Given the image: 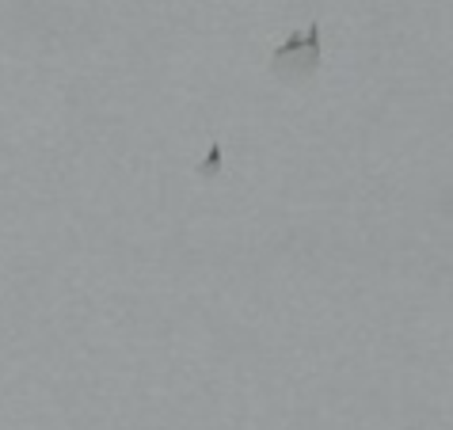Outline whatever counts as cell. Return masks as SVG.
<instances>
[{"instance_id":"cell-2","label":"cell","mask_w":453,"mask_h":430,"mask_svg":"<svg viewBox=\"0 0 453 430\" xmlns=\"http://www.w3.org/2000/svg\"><path fill=\"white\" fill-rule=\"evenodd\" d=\"M198 175H203V180H218V175H221V149H218V145L210 149V160H203Z\"/></svg>"},{"instance_id":"cell-1","label":"cell","mask_w":453,"mask_h":430,"mask_svg":"<svg viewBox=\"0 0 453 430\" xmlns=\"http://www.w3.org/2000/svg\"><path fill=\"white\" fill-rule=\"evenodd\" d=\"M320 69V27H312L289 35V39L271 54V77L282 81L289 88H301L317 77Z\"/></svg>"}]
</instances>
